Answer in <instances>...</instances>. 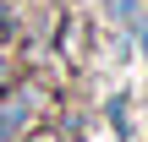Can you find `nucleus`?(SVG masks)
<instances>
[]
</instances>
